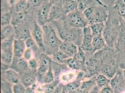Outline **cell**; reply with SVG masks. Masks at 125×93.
I'll use <instances>...</instances> for the list:
<instances>
[{
    "mask_svg": "<svg viewBox=\"0 0 125 93\" xmlns=\"http://www.w3.org/2000/svg\"><path fill=\"white\" fill-rule=\"evenodd\" d=\"M25 93H36L34 88H32V87H28L26 88V92Z\"/></svg>",
    "mask_w": 125,
    "mask_h": 93,
    "instance_id": "51",
    "label": "cell"
},
{
    "mask_svg": "<svg viewBox=\"0 0 125 93\" xmlns=\"http://www.w3.org/2000/svg\"><path fill=\"white\" fill-rule=\"evenodd\" d=\"M27 0V1H29V0Z\"/></svg>",
    "mask_w": 125,
    "mask_h": 93,
    "instance_id": "57",
    "label": "cell"
},
{
    "mask_svg": "<svg viewBox=\"0 0 125 93\" xmlns=\"http://www.w3.org/2000/svg\"><path fill=\"white\" fill-rule=\"evenodd\" d=\"M78 9L77 3L74 0H68L65 4L63 9V13L65 15H68V14L75 11Z\"/></svg>",
    "mask_w": 125,
    "mask_h": 93,
    "instance_id": "31",
    "label": "cell"
},
{
    "mask_svg": "<svg viewBox=\"0 0 125 93\" xmlns=\"http://www.w3.org/2000/svg\"><path fill=\"white\" fill-rule=\"evenodd\" d=\"M37 78L33 73H27L21 78V82L26 88L31 87L35 84Z\"/></svg>",
    "mask_w": 125,
    "mask_h": 93,
    "instance_id": "19",
    "label": "cell"
},
{
    "mask_svg": "<svg viewBox=\"0 0 125 93\" xmlns=\"http://www.w3.org/2000/svg\"><path fill=\"white\" fill-rule=\"evenodd\" d=\"M109 47L106 50L103 60L101 63L100 72L110 79L113 77L118 72L119 67L116 59V54Z\"/></svg>",
    "mask_w": 125,
    "mask_h": 93,
    "instance_id": "1",
    "label": "cell"
},
{
    "mask_svg": "<svg viewBox=\"0 0 125 93\" xmlns=\"http://www.w3.org/2000/svg\"><path fill=\"white\" fill-rule=\"evenodd\" d=\"M68 25L72 28L83 29L89 25L88 21L85 19L83 14L78 11H74L67 15Z\"/></svg>",
    "mask_w": 125,
    "mask_h": 93,
    "instance_id": "4",
    "label": "cell"
},
{
    "mask_svg": "<svg viewBox=\"0 0 125 93\" xmlns=\"http://www.w3.org/2000/svg\"><path fill=\"white\" fill-rule=\"evenodd\" d=\"M43 33V41L45 50L46 48L56 49L59 47L62 41L59 39L52 26L46 24L42 27Z\"/></svg>",
    "mask_w": 125,
    "mask_h": 93,
    "instance_id": "3",
    "label": "cell"
},
{
    "mask_svg": "<svg viewBox=\"0 0 125 93\" xmlns=\"http://www.w3.org/2000/svg\"><path fill=\"white\" fill-rule=\"evenodd\" d=\"M31 3L32 5L36 7L39 5L41 2L40 0H31Z\"/></svg>",
    "mask_w": 125,
    "mask_h": 93,
    "instance_id": "50",
    "label": "cell"
},
{
    "mask_svg": "<svg viewBox=\"0 0 125 93\" xmlns=\"http://www.w3.org/2000/svg\"><path fill=\"white\" fill-rule=\"evenodd\" d=\"M31 32L30 29L27 28H23L19 32L18 38L24 41L31 37Z\"/></svg>",
    "mask_w": 125,
    "mask_h": 93,
    "instance_id": "38",
    "label": "cell"
},
{
    "mask_svg": "<svg viewBox=\"0 0 125 93\" xmlns=\"http://www.w3.org/2000/svg\"><path fill=\"white\" fill-rule=\"evenodd\" d=\"M14 57L13 50L1 51V62L6 64L11 65L13 62Z\"/></svg>",
    "mask_w": 125,
    "mask_h": 93,
    "instance_id": "23",
    "label": "cell"
},
{
    "mask_svg": "<svg viewBox=\"0 0 125 93\" xmlns=\"http://www.w3.org/2000/svg\"><path fill=\"white\" fill-rule=\"evenodd\" d=\"M28 63L30 69L33 71L37 70L38 67V62L35 57L28 61Z\"/></svg>",
    "mask_w": 125,
    "mask_h": 93,
    "instance_id": "44",
    "label": "cell"
},
{
    "mask_svg": "<svg viewBox=\"0 0 125 93\" xmlns=\"http://www.w3.org/2000/svg\"><path fill=\"white\" fill-rule=\"evenodd\" d=\"M25 44H26V48H30L34 50L33 49L34 48H36L37 46L36 42L34 40V39L31 37V38L27 39L26 41H25Z\"/></svg>",
    "mask_w": 125,
    "mask_h": 93,
    "instance_id": "43",
    "label": "cell"
},
{
    "mask_svg": "<svg viewBox=\"0 0 125 93\" xmlns=\"http://www.w3.org/2000/svg\"><path fill=\"white\" fill-rule=\"evenodd\" d=\"M81 28H71L64 29L59 31V35L60 39L63 41H70L76 44L79 41L80 36H83L79 30Z\"/></svg>",
    "mask_w": 125,
    "mask_h": 93,
    "instance_id": "6",
    "label": "cell"
},
{
    "mask_svg": "<svg viewBox=\"0 0 125 93\" xmlns=\"http://www.w3.org/2000/svg\"><path fill=\"white\" fill-rule=\"evenodd\" d=\"M107 11V7L106 6H91L83 11V15L90 25L95 23L104 22L107 21L109 16Z\"/></svg>",
    "mask_w": 125,
    "mask_h": 93,
    "instance_id": "2",
    "label": "cell"
},
{
    "mask_svg": "<svg viewBox=\"0 0 125 93\" xmlns=\"http://www.w3.org/2000/svg\"><path fill=\"white\" fill-rule=\"evenodd\" d=\"M28 1L26 0H20L16 4V12H25L29 8Z\"/></svg>",
    "mask_w": 125,
    "mask_h": 93,
    "instance_id": "33",
    "label": "cell"
},
{
    "mask_svg": "<svg viewBox=\"0 0 125 93\" xmlns=\"http://www.w3.org/2000/svg\"><path fill=\"white\" fill-rule=\"evenodd\" d=\"M94 36L102 35L105 27L104 22L95 23L89 25Z\"/></svg>",
    "mask_w": 125,
    "mask_h": 93,
    "instance_id": "25",
    "label": "cell"
},
{
    "mask_svg": "<svg viewBox=\"0 0 125 93\" xmlns=\"http://www.w3.org/2000/svg\"><path fill=\"white\" fill-rule=\"evenodd\" d=\"M25 14L24 12H16L12 16L11 24L13 26H19L25 20Z\"/></svg>",
    "mask_w": 125,
    "mask_h": 93,
    "instance_id": "29",
    "label": "cell"
},
{
    "mask_svg": "<svg viewBox=\"0 0 125 93\" xmlns=\"http://www.w3.org/2000/svg\"><path fill=\"white\" fill-rule=\"evenodd\" d=\"M117 53L124 51L125 50V25H124L117 38L115 43Z\"/></svg>",
    "mask_w": 125,
    "mask_h": 93,
    "instance_id": "15",
    "label": "cell"
},
{
    "mask_svg": "<svg viewBox=\"0 0 125 93\" xmlns=\"http://www.w3.org/2000/svg\"><path fill=\"white\" fill-rule=\"evenodd\" d=\"M26 88L23 84L20 82L13 86V93H25Z\"/></svg>",
    "mask_w": 125,
    "mask_h": 93,
    "instance_id": "41",
    "label": "cell"
},
{
    "mask_svg": "<svg viewBox=\"0 0 125 93\" xmlns=\"http://www.w3.org/2000/svg\"><path fill=\"white\" fill-rule=\"evenodd\" d=\"M85 76V73L83 71H79L78 73H77V77H76V80H79L80 81H81L83 79V78Z\"/></svg>",
    "mask_w": 125,
    "mask_h": 93,
    "instance_id": "47",
    "label": "cell"
},
{
    "mask_svg": "<svg viewBox=\"0 0 125 93\" xmlns=\"http://www.w3.org/2000/svg\"><path fill=\"white\" fill-rule=\"evenodd\" d=\"M89 92H87V91H86L85 90H83V89L79 88L74 93H89Z\"/></svg>",
    "mask_w": 125,
    "mask_h": 93,
    "instance_id": "53",
    "label": "cell"
},
{
    "mask_svg": "<svg viewBox=\"0 0 125 93\" xmlns=\"http://www.w3.org/2000/svg\"><path fill=\"white\" fill-rule=\"evenodd\" d=\"M3 74L5 76L6 80L12 85H15L20 82L18 73L13 69L10 68Z\"/></svg>",
    "mask_w": 125,
    "mask_h": 93,
    "instance_id": "14",
    "label": "cell"
},
{
    "mask_svg": "<svg viewBox=\"0 0 125 93\" xmlns=\"http://www.w3.org/2000/svg\"><path fill=\"white\" fill-rule=\"evenodd\" d=\"M14 36L7 38L1 41V51L13 50V43L14 41Z\"/></svg>",
    "mask_w": 125,
    "mask_h": 93,
    "instance_id": "27",
    "label": "cell"
},
{
    "mask_svg": "<svg viewBox=\"0 0 125 93\" xmlns=\"http://www.w3.org/2000/svg\"><path fill=\"white\" fill-rule=\"evenodd\" d=\"M51 5L50 4H46L41 6L37 13V22L40 26L47 24L49 21V13Z\"/></svg>",
    "mask_w": 125,
    "mask_h": 93,
    "instance_id": "9",
    "label": "cell"
},
{
    "mask_svg": "<svg viewBox=\"0 0 125 93\" xmlns=\"http://www.w3.org/2000/svg\"><path fill=\"white\" fill-rule=\"evenodd\" d=\"M54 81V74L52 67H50L46 73L43 75L40 83L43 84H50L53 83Z\"/></svg>",
    "mask_w": 125,
    "mask_h": 93,
    "instance_id": "32",
    "label": "cell"
},
{
    "mask_svg": "<svg viewBox=\"0 0 125 93\" xmlns=\"http://www.w3.org/2000/svg\"><path fill=\"white\" fill-rule=\"evenodd\" d=\"M92 0H78L77 3L78 9L79 11L83 12L86 9L91 7Z\"/></svg>",
    "mask_w": 125,
    "mask_h": 93,
    "instance_id": "37",
    "label": "cell"
},
{
    "mask_svg": "<svg viewBox=\"0 0 125 93\" xmlns=\"http://www.w3.org/2000/svg\"><path fill=\"white\" fill-rule=\"evenodd\" d=\"M34 57V51L30 48H26V50L24 52V54L23 55L22 58H23L26 61L28 62Z\"/></svg>",
    "mask_w": 125,
    "mask_h": 93,
    "instance_id": "42",
    "label": "cell"
},
{
    "mask_svg": "<svg viewBox=\"0 0 125 93\" xmlns=\"http://www.w3.org/2000/svg\"><path fill=\"white\" fill-rule=\"evenodd\" d=\"M17 60L16 65L19 71H22V72L27 71L29 68L28 62L22 57L20 58H17Z\"/></svg>",
    "mask_w": 125,
    "mask_h": 93,
    "instance_id": "34",
    "label": "cell"
},
{
    "mask_svg": "<svg viewBox=\"0 0 125 93\" xmlns=\"http://www.w3.org/2000/svg\"><path fill=\"white\" fill-rule=\"evenodd\" d=\"M33 39L36 42L39 49L42 51H45V47L43 41V33L42 28L37 22H35L32 32Z\"/></svg>",
    "mask_w": 125,
    "mask_h": 93,
    "instance_id": "10",
    "label": "cell"
},
{
    "mask_svg": "<svg viewBox=\"0 0 125 93\" xmlns=\"http://www.w3.org/2000/svg\"><path fill=\"white\" fill-rule=\"evenodd\" d=\"M77 70H68L61 73L59 76V80L62 84L71 83L76 79Z\"/></svg>",
    "mask_w": 125,
    "mask_h": 93,
    "instance_id": "16",
    "label": "cell"
},
{
    "mask_svg": "<svg viewBox=\"0 0 125 93\" xmlns=\"http://www.w3.org/2000/svg\"><path fill=\"white\" fill-rule=\"evenodd\" d=\"M52 67V60L47 54H41L38 60V67L37 69V78L40 82L42 77Z\"/></svg>",
    "mask_w": 125,
    "mask_h": 93,
    "instance_id": "5",
    "label": "cell"
},
{
    "mask_svg": "<svg viewBox=\"0 0 125 93\" xmlns=\"http://www.w3.org/2000/svg\"><path fill=\"white\" fill-rule=\"evenodd\" d=\"M73 58L82 67H83L86 62V56L84 51L81 46L78 47V51Z\"/></svg>",
    "mask_w": 125,
    "mask_h": 93,
    "instance_id": "30",
    "label": "cell"
},
{
    "mask_svg": "<svg viewBox=\"0 0 125 93\" xmlns=\"http://www.w3.org/2000/svg\"><path fill=\"white\" fill-rule=\"evenodd\" d=\"M120 93H125V90L121 91L120 92Z\"/></svg>",
    "mask_w": 125,
    "mask_h": 93,
    "instance_id": "56",
    "label": "cell"
},
{
    "mask_svg": "<svg viewBox=\"0 0 125 93\" xmlns=\"http://www.w3.org/2000/svg\"><path fill=\"white\" fill-rule=\"evenodd\" d=\"M70 58L62 53L60 50H58L57 52L54 53L52 54V60L54 62L58 63H65L66 60Z\"/></svg>",
    "mask_w": 125,
    "mask_h": 93,
    "instance_id": "28",
    "label": "cell"
},
{
    "mask_svg": "<svg viewBox=\"0 0 125 93\" xmlns=\"http://www.w3.org/2000/svg\"><path fill=\"white\" fill-rule=\"evenodd\" d=\"M99 88L96 85L89 93H99Z\"/></svg>",
    "mask_w": 125,
    "mask_h": 93,
    "instance_id": "49",
    "label": "cell"
},
{
    "mask_svg": "<svg viewBox=\"0 0 125 93\" xmlns=\"http://www.w3.org/2000/svg\"><path fill=\"white\" fill-rule=\"evenodd\" d=\"M118 67L121 70H125V62H122L118 64Z\"/></svg>",
    "mask_w": 125,
    "mask_h": 93,
    "instance_id": "52",
    "label": "cell"
},
{
    "mask_svg": "<svg viewBox=\"0 0 125 93\" xmlns=\"http://www.w3.org/2000/svg\"><path fill=\"white\" fill-rule=\"evenodd\" d=\"M113 90L110 87V86L101 89L99 91V93H113Z\"/></svg>",
    "mask_w": 125,
    "mask_h": 93,
    "instance_id": "46",
    "label": "cell"
},
{
    "mask_svg": "<svg viewBox=\"0 0 125 93\" xmlns=\"http://www.w3.org/2000/svg\"><path fill=\"white\" fill-rule=\"evenodd\" d=\"M10 65L6 64L3 62H1V72L3 74L10 69Z\"/></svg>",
    "mask_w": 125,
    "mask_h": 93,
    "instance_id": "48",
    "label": "cell"
},
{
    "mask_svg": "<svg viewBox=\"0 0 125 93\" xmlns=\"http://www.w3.org/2000/svg\"><path fill=\"white\" fill-rule=\"evenodd\" d=\"M10 83L8 82L6 80H1V89L3 93H13V87L12 88Z\"/></svg>",
    "mask_w": 125,
    "mask_h": 93,
    "instance_id": "39",
    "label": "cell"
},
{
    "mask_svg": "<svg viewBox=\"0 0 125 93\" xmlns=\"http://www.w3.org/2000/svg\"><path fill=\"white\" fill-rule=\"evenodd\" d=\"M81 81L78 80H75L71 83H68L64 85V93H74L80 88Z\"/></svg>",
    "mask_w": 125,
    "mask_h": 93,
    "instance_id": "22",
    "label": "cell"
},
{
    "mask_svg": "<svg viewBox=\"0 0 125 93\" xmlns=\"http://www.w3.org/2000/svg\"><path fill=\"white\" fill-rule=\"evenodd\" d=\"M113 9L118 15L125 20V3L123 0H116Z\"/></svg>",
    "mask_w": 125,
    "mask_h": 93,
    "instance_id": "24",
    "label": "cell"
},
{
    "mask_svg": "<svg viewBox=\"0 0 125 93\" xmlns=\"http://www.w3.org/2000/svg\"><path fill=\"white\" fill-rule=\"evenodd\" d=\"M78 47L73 42L62 41L59 47V50L63 53L69 58L74 57L78 51Z\"/></svg>",
    "mask_w": 125,
    "mask_h": 93,
    "instance_id": "11",
    "label": "cell"
},
{
    "mask_svg": "<svg viewBox=\"0 0 125 93\" xmlns=\"http://www.w3.org/2000/svg\"><path fill=\"white\" fill-rule=\"evenodd\" d=\"M86 66L90 73V75H93L100 71L101 63L99 61L95 59H90L86 62Z\"/></svg>",
    "mask_w": 125,
    "mask_h": 93,
    "instance_id": "17",
    "label": "cell"
},
{
    "mask_svg": "<svg viewBox=\"0 0 125 93\" xmlns=\"http://www.w3.org/2000/svg\"><path fill=\"white\" fill-rule=\"evenodd\" d=\"M83 35L81 47L84 51L93 52L92 43L94 36L89 25L85 27L83 29Z\"/></svg>",
    "mask_w": 125,
    "mask_h": 93,
    "instance_id": "7",
    "label": "cell"
},
{
    "mask_svg": "<svg viewBox=\"0 0 125 93\" xmlns=\"http://www.w3.org/2000/svg\"><path fill=\"white\" fill-rule=\"evenodd\" d=\"M15 33V29L14 26L12 24L1 27L0 29V39L1 41L7 38L14 36Z\"/></svg>",
    "mask_w": 125,
    "mask_h": 93,
    "instance_id": "20",
    "label": "cell"
},
{
    "mask_svg": "<svg viewBox=\"0 0 125 93\" xmlns=\"http://www.w3.org/2000/svg\"><path fill=\"white\" fill-rule=\"evenodd\" d=\"M95 81L96 86L100 89L110 86V79L102 74H99L95 76Z\"/></svg>",
    "mask_w": 125,
    "mask_h": 93,
    "instance_id": "21",
    "label": "cell"
},
{
    "mask_svg": "<svg viewBox=\"0 0 125 93\" xmlns=\"http://www.w3.org/2000/svg\"><path fill=\"white\" fill-rule=\"evenodd\" d=\"M12 19V17L10 13L5 12L1 13L0 17L1 27L11 24Z\"/></svg>",
    "mask_w": 125,
    "mask_h": 93,
    "instance_id": "35",
    "label": "cell"
},
{
    "mask_svg": "<svg viewBox=\"0 0 125 93\" xmlns=\"http://www.w3.org/2000/svg\"><path fill=\"white\" fill-rule=\"evenodd\" d=\"M96 85L95 77L81 82L80 88L90 92V91Z\"/></svg>",
    "mask_w": 125,
    "mask_h": 93,
    "instance_id": "26",
    "label": "cell"
},
{
    "mask_svg": "<svg viewBox=\"0 0 125 93\" xmlns=\"http://www.w3.org/2000/svg\"><path fill=\"white\" fill-rule=\"evenodd\" d=\"M125 86V80L123 75L122 70L119 68V70L115 76L110 79V87L114 92H120L122 91Z\"/></svg>",
    "mask_w": 125,
    "mask_h": 93,
    "instance_id": "8",
    "label": "cell"
},
{
    "mask_svg": "<svg viewBox=\"0 0 125 93\" xmlns=\"http://www.w3.org/2000/svg\"><path fill=\"white\" fill-rule=\"evenodd\" d=\"M122 70V73H123V75L124 78V79L125 80V70Z\"/></svg>",
    "mask_w": 125,
    "mask_h": 93,
    "instance_id": "55",
    "label": "cell"
},
{
    "mask_svg": "<svg viewBox=\"0 0 125 93\" xmlns=\"http://www.w3.org/2000/svg\"><path fill=\"white\" fill-rule=\"evenodd\" d=\"M53 83L50 84H46L40 87L41 92L42 93H52L56 86Z\"/></svg>",
    "mask_w": 125,
    "mask_h": 93,
    "instance_id": "40",
    "label": "cell"
},
{
    "mask_svg": "<svg viewBox=\"0 0 125 93\" xmlns=\"http://www.w3.org/2000/svg\"><path fill=\"white\" fill-rule=\"evenodd\" d=\"M60 0H50V4L51 5L57 4V2H58Z\"/></svg>",
    "mask_w": 125,
    "mask_h": 93,
    "instance_id": "54",
    "label": "cell"
},
{
    "mask_svg": "<svg viewBox=\"0 0 125 93\" xmlns=\"http://www.w3.org/2000/svg\"><path fill=\"white\" fill-rule=\"evenodd\" d=\"M65 64L70 68L74 70H80L82 68L73 57L67 59Z\"/></svg>",
    "mask_w": 125,
    "mask_h": 93,
    "instance_id": "36",
    "label": "cell"
},
{
    "mask_svg": "<svg viewBox=\"0 0 125 93\" xmlns=\"http://www.w3.org/2000/svg\"><path fill=\"white\" fill-rule=\"evenodd\" d=\"M63 10L58 5H52L49 13V21L56 20L62 16Z\"/></svg>",
    "mask_w": 125,
    "mask_h": 93,
    "instance_id": "18",
    "label": "cell"
},
{
    "mask_svg": "<svg viewBox=\"0 0 125 93\" xmlns=\"http://www.w3.org/2000/svg\"><path fill=\"white\" fill-rule=\"evenodd\" d=\"M64 85L62 83H59L56 86L52 93H64Z\"/></svg>",
    "mask_w": 125,
    "mask_h": 93,
    "instance_id": "45",
    "label": "cell"
},
{
    "mask_svg": "<svg viewBox=\"0 0 125 93\" xmlns=\"http://www.w3.org/2000/svg\"><path fill=\"white\" fill-rule=\"evenodd\" d=\"M26 49L25 41L19 39H15L13 47L14 57L16 58L22 57L24 52L25 51Z\"/></svg>",
    "mask_w": 125,
    "mask_h": 93,
    "instance_id": "12",
    "label": "cell"
},
{
    "mask_svg": "<svg viewBox=\"0 0 125 93\" xmlns=\"http://www.w3.org/2000/svg\"><path fill=\"white\" fill-rule=\"evenodd\" d=\"M92 46L94 52L101 51L105 48L107 45L102 34L94 36Z\"/></svg>",
    "mask_w": 125,
    "mask_h": 93,
    "instance_id": "13",
    "label": "cell"
}]
</instances>
